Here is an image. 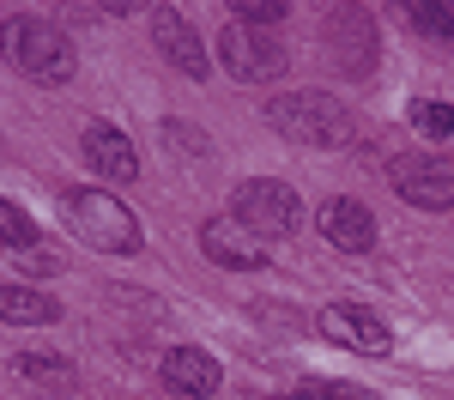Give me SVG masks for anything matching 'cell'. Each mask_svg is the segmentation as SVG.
<instances>
[{
  "label": "cell",
  "mask_w": 454,
  "mask_h": 400,
  "mask_svg": "<svg viewBox=\"0 0 454 400\" xmlns=\"http://www.w3.org/2000/svg\"><path fill=\"white\" fill-rule=\"evenodd\" d=\"M0 49H6V61L25 73L31 85H67L73 79V43L49 19H31V12L0 19Z\"/></svg>",
  "instance_id": "1"
},
{
  "label": "cell",
  "mask_w": 454,
  "mask_h": 400,
  "mask_svg": "<svg viewBox=\"0 0 454 400\" xmlns=\"http://www.w3.org/2000/svg\"><path fill=\"white\" fill-rule=\"evenodd\" d=\"M267 122L297 145H346L351 140V109L340 98H327V91H285V98L267 104Z\"/></svg>",
  "instance_id": "2"
},
{
  "label": "cell",
  "mask_w": 454,
  "mask_h": 400,
  "mask_svg": "<svg viewBox=\"0 0 454 400\" xmlns=\"http://www.w3.org/2000/svg\"><path fill=\"white\" fill-rule=\"evenodd\" d=\"M61 213H67V224L91 249H104V255H134L140 249V218L128 213L109 188H73Z\"/></svg>",
  "instance_id": "3"
},
{
  "label": "cell",
  "mask_w": 454,
  "mask_h": 400,
  "mask_svg": "<svg viewBox=\"0 0 454 400\" xmlns=\"http://www.w3.org/2000/svg\"><path fill=\"white\" fill-rule=\"evenodd\" d=\"M231 218H243L248 231L267 243V237H291V231L303 224V200H297L285 182L254 176V182H243V188L231 194Z\"/></svg>",
  "instance_id": "4"
},
{
  "label": "cell",
  "mask_w": 454,
  "mask_h": 400,
  "mask_svg": "<svg viewBox=\"0 0 454 400\" xmlns=\"http://www.w3.org/2000/svg\"><path fill=\"white\" fill-rule=\"evenodd\" d=\"M218 61L231 67V79L261 85V79H279L285 73V49L273 31H254V25H224L218 36Z\"/></svg>",
  "instance_id": "5"
},
{
  "label": "cell",
  "mask_w": 454,
  "mask_h": 400,
  "mask_svg": "<svg viewBox=\"0 0 454 400\" xmlns=\"http://www.w3.org/2000/svg\"><path fill=\"white\" fill-rule=\"evenodd\" d=\"M387 182H394L412 207H424V213H449V207H454V164H449V158L406 152V158H394Z\"/></svg>",
  "instance_id": "6"
},
{
  "label": "cell",
  "mask_w": 454,
  "mask_h": 400,
  "mask_svg": "<svg viewBox=\"0 0 454 400\" xmlns=\"http://www.w3.org/2000/svg\"><path fill=\"white\" fill-rule=\"evenodd\" d=\"M321 333H327L333 346L357 352V358H387V352H394L387 322L370 316V310H357V303H327V310H321Z\"/></svg>",
  "instance_id": "7"
},
{
  "label": "cell",
  "mask_w": 454,
  "mask_h": 400,
  "mask_svg": "<svg viewBox=\"0 0 454 400\" xmlns=\"http://www.w3.org/2000/svg\"><path fill=\"white\" fill-rule=\"evenodd\" d=\"M200 249H207V261H218V267H231V273H248V267H267V243L248 231L243 218H207L200 224Z\"/></svg>",
  "instance_id": "8"
},
{
  "label": "cell",
  "mask_w": 454,
  "mask_h": 400,
  "mask_svg": "<svg viewBox=\"0 0 454 400\" xmlns=\"http://www.w3.org/2000/svg\"><path fill=\"white\" fill-rule=\"evenodd\" d=\"M315 224H321V237H327L333 249H346V255H370V249H376V218H370L364 200H351V194L321 200Z\"/></svg>",
  "instance_id": "9"
},
{
  "label": "cell",
  "mask_w": 454,
  "mask_h": 400,
  "mask_svg": "<svg viewBox=\"0 0 454 400\" xmlns=\"http://www.w3.org/2000/svg\"><path fill=\"white\" fill-rule=\"evenodd\" d=\"M79 152H85V164H91L98 176H109V182L140 176V152H134V140H128L115 122H91V128L79 134Z\"/></svg>",
  "instance_id": "10"
},
{
  "label": "cell",
  "mask_w": 454,
  "mask_h": 400,
  "mask_svg": "<svg viewBox=\"0 0 454 400\" xmlns=\"http://www.w3.org/2000/svg\"><path fill=\"white\" fill-rule=\"evenodd\" d=\"M333 55H340V73H364L376 67V31H370V12H351V6H340L333 12Z\"/></svg>",
  "instance_id": "11"
},
{
  "label": "cell",
  "mask_w": 454,
  "mask_h": 400,
  "mask_svg": "<svg viewBox=\"0 0 454 400\" xmlns=\"http://www.w3.org/2000/svg\"><path fill=\"white\" fill-rule=\"evenodd\" d=\"M164 388H170V395H188V400H207L212 388H218V358L200 352V346L164 352Z\"/></svg>",
  "instance_id": "12"
},
{
  "label": "cell",
  "mask_w": 454,
  "mask_h": 400,
  "mask_svg": "<svg viewBox=\"0 0 454 400\" xmlns=\"http://www.w3.org/2000/svg\"><path fill=\"white\" fill-rule=\"evenodd\" d=\"M152 36H158V49H164L188 79H207V73H212L207 67V49H200V36H194V25H188L176 6H164V12L152 19Z\"/></svg>",
  "instance_id": "13"
},
{
  "label": "cell",
  "mask_w": 454,
  "mask_h": 400,
  "mask_svg": "<svg viewBox=\"0 0 454 400\" xmlns=\"http://www.w3.org/2000/svg\"><path fill=\"white\" fill-rule=\"evenodd\" d=\"M61 316V303L49 291H31V286H0V322L12 327H49Z\"/></svg>",
  "instance_id": "14"
},
{
  "label": "cell",
  "mask_w": 454,
  "mask_h": 400,
  "mask_svg": "<svg viewBox=\"0 0 454 400\" xmlns=\"http://www.w3.org/2000/svg\"><path fill=\"white\" fill-rule=\"evenodd\" d=\"M25 382H43V388H73V364L61 358V352H19V364H12Z\"/></svg>",
  "instance_id": "15"
},
{
  "label": "cell",
  "mask_w": 454,
  "mask_h": 400,
  "mask_svg": "<svg viewBox=\"0 0 454 400\" xmlns=\"http://www.w3.org/2000/svg\"><path fill=\"white\" fill-rule=\"evenodd\" d=\"M0 249H36V224L25 213H19V207H12V200H0Z\"/></svg>",
  "instance_id": "16"
},
{
  "label": "cell",
  "mask_w": 454,
  "mask_h": 400,
  "mask_svg": "<svg viewBox=\"0 0 454 400\" xmlns=\"http://www.w3.org/2000/svg\"><path fill=\"white\" fill-rule=\"evenodd\" d=\"M412 128L430 134V140H449V134H454V104H436V98L412 104Z\"/></svg>",
  "instance_id": "17"
},
{
  "label": "cell",
  "mask_w": 454,
  "mask_h": 400,
  "mask_svg": "<svg viewBox=\"0 0 454 400\" xmlns=\"http://www.w3.org/2000/svg\"><path fill=\"white\" fill-rule=\"evenodd\" d=\"M406 19L419 25L424 36H454V6H436V0H412Z\"/></svg>",
  "instance_id": "18"
},
{
  "label": "cell",
  "mask_w": 454,
  "mask_h": 400,
  "mask_svg": "<svg viewBox=\"0 0 454 400\" xmlns=\"http://www.w3.org/2000/svg\"><path fill=\"white\" fill-rule=\"evenodd\" d=\"M285 400H364V395L346 388V382H303V388H291Z\"/></svg>",
  "instance_id": "19"
},
{
  "label": "cell",
  "mask_w": 454,
  "mask_h": 400,
  "mask_svg": "<svg viewBox=\"0 0 454 400\" xmlns=\"http://www.w3.org/2000/svg\"><path fill=\"white\" fill-rule=\"evenodd\" d=\"M19 267H25V273H36V279H43V273H55V267H61V261H55V255H49V249H25V255H19Z\"/></svg>",
  "instance_id": "20"
}]
</instances>
